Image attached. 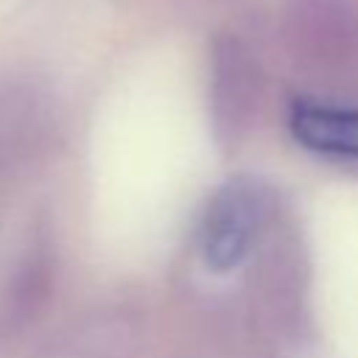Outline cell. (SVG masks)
<instances>
[{
	"instance_id": "cell-2",
	"label": "cell",
	"mask_w": 358,
	"mask_h": 358,
	"mask_svg": "<svg viewBox=\"0 0 358 358\" xmlns=\"http://www.w3.org/2000/svg\"><path fill=\"white\" fill-rule=\"evenodd\" d=\"M263 224V193L246 182H227L204 207L199 255L213 271L235 268L252 249Z\"/></svg>"
},
{
	"instance_id": "cell-5",
	"label": "cell",
	"mask_w": 358,
	"mask_h": 358,
	"mask_svg": "<svg viewBox=\"0 0 358 358\" xmlns=\"http://www.w3.org/2000/svg\"><path fill=\"white\" fill-rule=\"evenodd\" d=\"M45 131V109L31 90L0 92V185L34 154Z\"/></svg>"
},
{
	"instance_id": "cell-1",
	"label": "cell",
	"mask_w": 358,
	"mask_h": 358,
	"mask_svg": "<svg viewBox=\"0 0 358 358\" xmlns=\"http://www.w3.org/2000/svg\"><path fill=\"white\" fill-rule=\"evenodd\" d=\"M263 73L252 50L232 34H221L210 53V117L221 145L235 148L260 112Z\"/></svg>"
},
{
	"instance_id": "cell-3",
	"label": "cell",
	"mask_w": 358,
	"mask_h": 358,
	"mask_svg": "<svg viewBox=\"0 0 358 358\" xmlns=\"http://www.w3.org/2000/svg\"><path fill=\"white\" fill-rule=\"evenodd\" d=\"M288 129L310 151L358 159V106L296 101L288 112Z\"/></svg>"
},
{
	"instance_id": "cell-4",
	"label": "cell",
	"mask_w": 358,
	"mask_h": 358,
	"mask_svg": "<svg viewBox=\"0 0 358 358\" xmlns=\"http://www.w3.org/2000/svg\"><path fill=\"white\" fill-rule=\"evenodd\" d=\"M291 17L322 59H347L358 50V14L344 0H294Z\"/></svg>"
}]
</instances>
